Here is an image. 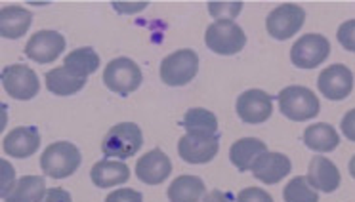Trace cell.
<instances>
[{
  "label": "cell",
  "mask_w": 355,
  "mask_h": 202,
  "mask_svg": "<svg viewBox=\"0 0 355 202\" xmlns=\"http://www.w3.org/2000/svg\"><path fill=\"white\" fill-rule=\"evenodd\" d=\"M83 163V156L77 145L69 141H55L48 145L46 151L40 156V168L42 172L54 179H63L73 176Z\"/></svg>",
  "instance_id": "cell-1"
},
{
  "label": "cell",
  "mask_w": 355,
  "mask_h": 202,
  "mask_svg": "<svg viewBox=\"0 0 355 202\" xmlns=\"http://www.w3.org/2000/svg\"><path fill=\"white\" fill-rule=\"evenodd\" d=\"M144 145V134L134 122L115 125L101 141V151L105 156H113L115 160L130 158Z\"/></svg>",
  "instance_id": "cell-2"
},
{
  "label": "cell",
  "mask_w": 355,
  "mask_h": 202,
  "mask_svg": "<svg viewBox=\"0 0 355 202\" xmlns=\"http://www.w3.org/2000/svg\"><path fill=\"white\" fill-rule=\"evenodd\" d=\"M319 98L304 86H288L279 93V111L294 122H304L319 115Z\"/></svg>",
  "instance_id": "cell-3"
},
{
  "label": "cell",
  "mask_w": 355,
  "mask_h": 202,
  "mask_svg": "<svg viewBox=\"0 0 355 202\" xmlns=\"http://www.w3.org/2000/svg\"><path fill=\"white\" fill-rule=\"evenodd\" d=\"M199 73V55L193 50H178L161 62V78L168 86L189 84Z\"/></svg>",
  "instance_id": "cell-4"
},
{
  "label": "cell",
  "mask_w": 355,
  "mask_h": 202,
  "mask_svg": "<svg viewBox=\"0 0 355 202\" xmlns=\"http://www.w3.org/2000/svg\"><path fill=\"white\" fill-rule=\"evenodd\" d=\"M103 84L119 95H128L141 86V71L130 57H116L103 71Z\"/></svg>",
  "instance_id": "cell-5"
},
{
  "label": "cell",
  "mask_w": 355,
  "mask_h": 202,
  "mask_svg": "<svg viewBox=\"0 0 355 202\" xmlns=\"http://www.w3.org/2000/svg\"><path fill=\"white\" fill-rule=\"evenodd\" d=\"M207 46L220 55H235L247 44V35L235 21H214L205 35Z\"/></svg>",
  "instance_id": "cell-6"
},
{
  "label": "cell",
  "mask_w": 355,
  "mask_h": 202,
  "mask_svg": "<svg viewBox=\"0 0 355 202\" xmlns=\"http://www.w3.org/2000/svg\"><path fill=\"white\" fill-rule=\"evenodd\" d=\"M2 86L8 93L10 98L19 101L33 100L40 90V82L37 73L27 67V65H21V63H16V65H6L2 69Z\"/></svg>",
  "instance_id": "cell-7"
},
{
  "label": "cell",
  "mask_w": 355,
  "mask_h": 202,
  "mask_svg": "<svg viewBox=\"0 0 355 202\" xmlns=\"http://www.w3.org/2000/svg\"><path fill=\"white\" fill-rule=\"evenodd\" d=\"M331 54V44L323 35L309 33L294 42L291 59L298 69H315Z\"/></svg>",
  "instance_id": "cell-8"
},
{
  "label": "cell",
  "mask_w": 355,
  "mask_h": 202,
  "mask_svg": "<svg viewBox=\"0 0 355 202\" xmlns=\"http://www.w3.org/2000/svg\"><path fill=\"white\" fill-rule=\"evenodd\" d=\"M306 21V10L298 4H281L271 10L266 19V29L273 39L286 40L300 31Z\"/></svg>",
  "instance_id": "cell-9"
},
{
  "label": "cell",
  "mask_w": 355,
  "mask_h": 202,
  "mask_svg": "<svg viewBox=\"0 0 355 202\" xmlns=\"http://www.w3.org/2000/svg\"><path fill=\"white\" fill-rule=\"evenodd\" d=\"M317 88L321 95L331 101L346 100L354 90V73L342 63H334L331 67L321 71L317 78Z\"/></svg>",
  "instance_id": "cell-10"
},
{
  "label": "cell",
  "mask_w": 355,
  "mask_h": 202,
  "mask_svg": "<svg viewBox=\"0 0 355 202\" xmlns=\"http://www.w3.org/2000/svg\"><path fill=\"white\" fill-rule=\"evenodd\" d=\"M220 151L218 136H199V134H186L178 141V153L182 160L189 164L210 163Z\"/></svg>",
  "instance_id": "cell-11"
},
{
  "label": "cell",
  "mask_w": 355,
  "mask_h": 202,
  "mask_svg": "<svg viewBox=\"0 0 355 202\" xmlns=\"http://www.w3.org/2000/svg\"><path fill=\"white\" fill-rule=\"evenodd\" d=\"M273 113V101L263 90H247L237 100V115L245 125H262Z\"/></svg>",
  "instance_id": "cell-12"
},
{
  "label": "cell",
  "mask_w": 355,
  "mask_h": 202,
  "mask_svg": "<svg viewBox=\"0 0 355 202\" xmlns=\"http://www.w3.org/2000/svg\"><path fill=\"white\" fill-rule=\"evenodd\" d=\"M65 50V37L58 31H39L33 35L27 46L25 55L37 63L55 62Z\"/></svg>",
  "instance_id": "cell-13"
},
{
  "label": "cell",
  "mask_w": 355,
  "mask_h": 202,
  "mask_svg": "<svg viewBox=\"0 0 355 202\" xmlns=\"http://www.w3.org/2000/svg\"><path fill=\"white\" fill-rule=\"evenodd\" d=\"M170 172H172V163L161 149L149 151L144 156H139V160L136 163V176L146 185H159L168 178Z\"/></svg>",
  "instance_id": "cell-14"
},
{
  "label": "cell",
  "mask_w": 355,
  "mask_h": 202,
  "mask_svg": "<svg viewBox=\"0 0 355 202\" xmlns=\"http://www.w3.org/2000/svg\"><path fill=\"white\" fill-rule=\"evenodd\" d=\"M293 170L291 158L283 153H270L266 151L252 166V176L260 179L266 185H275L281 179L286 178Z\"/></svg>",
  "instance_id": "cell-15"
},
{
  "label": "cell",
  "mask_w": 355,
  "mask_h": 202,
  "mask_svg": "<svg viewBox=\"0 0 355 202\" xmlns=\"http://www.w3.org/2000/svg\"><path fill=\"white\" fill-rule=\"evenodd\" d=\"M309 185L321 193H334L340 187V172L327 156H313L308 168Z\"/></svg>",
  "instance_id": "cell-16"
},
{
  "label": "cell",
  "mask_w": 355,
  "mask_h": 202,
  "mask_svg": "<svg viewBox=\"0 0 355 202\" xmlns=\"http://www.w3.org/2000/svg\"><path fill=\"white\" fill-rule=\"evenodd\" d=\"M2 147L8 156L27 158V156L35 155L39 151L40 136L37 128H33V126H19L4 138Z\"/></svg>",
  "instance_id": "cell-17"
},
{
  "label": "cell",
  "mask_w": 355,
  "mask_h": 202,
  "mask_svg": "<svg viewBox=\"0 0 355 202\" xmlns=\"http://www.w3.org/2000/svg\"><path fill=\"white\" fill-rule=\"evenodd\" d=\"M85 75H80L77 71L69 69V67H55V69L48 71L46 73V88L54 95H73L78 90H83L86 84Z\"/></svg>",
  "instance_id": "cell-18"
},
{
  "label": "cell",
  "mask_w": 355,
  "mask_h": 202,
  "mask_svg": "<svg viewBox=\"0 0 355 202\" xmlns=\"http://www.w3.org/2000/svg\"><path fill=\"white\" fill-rule=\"evenodd\" d=\"M33 24V14L24 6H4L0 10V35L4 39H21Z\"/></svg>",
  "instance_id": "cell-19"
},
{
  "label": "cell",
  "mask_w": 355,
  "mask_h": 202,
  "mask_svg": "<svg viewBox=\"0 0 355 202\" xmlns=\"http://www.w3.org/2000/svg\"><path fill=\"white\" fill-rule=\"evenodd\" d=\"M94 185L100 189H107V187L123 185L130 178V168L123 163V160H100L94 164L92 172H90Z\"/></svg>",
  "instance_id": "cell-20"
},
{
  "label": "cell",
  "mask_w": 355,
  "mask_h": 202,
  "mask_svg": "<svg viewBox=\"0 0 355 202\" xmlns=\"http://www.w3.org/2000/svg\"><path fill=\"white\" fill-rule=\"evenodd\" d=\"M268 151V145L258 138H243V140L235 141L230 151V158L235 168L241 172L252 170L254 163Z\"/></svg>",
  "instance_id": "cell-21"
},
{
  "label": "cell",
  "mask_w": 355,
  "mask_h": 202,
  "mask_svg": "<svg viewBox=\"0 0 355 202\" xmlns=\"http://www.w3.org/2000/svg\"><path fill=\"white\" fill-rule=\"evenodd\" d=\"M304 143H306V147L315 153H331L340 145V136L336 128L329 122H317V125L306 128Z\"/></svg>",
  "instance_id": "cell-22"
},
{
  "label": "cell",
  "mask_w": 355,
  "mask_h": 202,
  "mask_svg": "<svg viewBox=\"0 0 355 202\" xmlns=\"http://www.w3.org/2000/svg\"><path fill=\"white\" fill-rule=\"evenodd\" d=\"M46 183L42 176H24L4 196V202H42L46 196Z\"/></svg>",
  "instance_id": "cell-23"
},
{
  "label": "cell",
  "mask_w": 355,
  "mask_h": 202,
  "mask_svg": "<svg viewBox=\"0 0 355 202\" xmlns=\"http://www.w3.org/2000/svg\"><path fill=\"white\" fill-rule=\"evenodd\" d=\"M205 196V183L197 176H180L168 187L170 202H201Z\"/></svg>",
  "instance_id": "cell-24"
},
{
  "label": "cell",
  "mask_w": 355,
  "mask_h": 202,
  "mask_svg": "<svg viewBox=\"0 0 355 202\" xmlns=\"http://www.w3.org/2000/svg\"><path fill=\"white\" fill-rule=\"evenodd\" d=\"M184 128L187 134L218 136V118L207 109H189L184 117Z\"/></svg>",
  "instance_id": "cell-25"
},
{
  "label": "cell",
  "mask_w": 355,
  "mask_h": 202,
  "mask_svg": "<svg viewBox=\"0 0 355 202\" xmlns=\"http://www.w3.org/2000/svg\"><path fill=\"white\" fill-rule=\"evenodd\" d=\"M63 65L88 77V75L96 73L98 67H100V55L96 54L94 48H78V50H73L71 54L65 55Z\"/></svg>",
  "instance_id": "cell-26"
},
{
  "label": "cell",
  "mask_w": 355,
  "mask_h": 202,
  "mask_svg": "<svg viewBox=\"0 0 355 202\" xmlns=\"http://www.w3.org/2000/svg\"><path fill=\"white\" fill-rule=\"evenodd\" d=\"M283 199L285 202H319V194L309 185L308 178L298 176V178L291 179V183L285 187Z\"/></svg>",
  "instance_id": "cell-27"
},
{
  "label": "cell",
  "mask_w": 355,
  "mask_h": 202,
  "mask_svg": "<svg viewBox=\"0 0 355 202\" xmlns=\"http://www.w3.org/2000/svg\"><path fill=\"white\" fill-rule=\"evenodd\" d=\"M243 10V2H209L210 16L218 21H233Z\"/></svg>",
  "instance_id": "cell-28"
},
{
  "label": "cell",
  "mask_w": 355,
  "mask_h": 202,
  "mask_svg": "<svg viewBox=\"0 0 355 202\" xmlns=\"http://www.w3.org/2000/svg\"><path fill=\"white\" fill-rule=\"evenodd\" d=\"M338 42L347 52H355V19L344 21L338 29Z\"/></svg>",
  "instance_id": "cell-29"
},
{
  "label": "cell",
  "mask_w": 355,
  "mask_h": 202,
  "mask_svg": "<svg viewBox=\"0 0 355 202\" xmlns=\"http://www.w3.org/2000/svg\"><path fill=\"white\" fill-rule=\"evenodd\" d=\"M237 202H273L270 193L258 187H247L237 194Z\"/></svg>",
  "instance_id": "cell-30"
},
{
  "label": "cell",
  "mask_w": 355,
  "mask_h": 202,
  "mask_svg": "<svg viewBox=\"0 0 355 202\" xmlns=\"http://www.w3.org/2000/svg\"><path fill=\"white\" fill-rule=\"evenodd\" d=\"M0 166H2V189H0V196L4 199L6 194L14 189V185H16V172H14V168H12V164L4 158L2 163H0Z\"/></svg>",
  "instance_id": "cell-31"
},
{
  "label": "cell",
  "mask_w": 355,
  "mask_h": 202,
  "mask_svg": "<svg viewBox=\"0 0 355 202\" xmlns=\"http://www.w3.org/2000/svg\"><path fill=\"white\" fill-rule=\"evenodd\" d=\"M105 202H144V196L134 189H116L111 194H107Z\"/></svg>",
  "instance_id": "cell-32"
},
{
  "label": "cell",
  "mask_w": 355,
  "mask_h": 202,
  "mask_svg": "<svg viewBox=\"0 0 355 202\" xmlns=\"http://www.w3.org/2000/svg\"><path fill=\"white\" fill-rule=\"evenodd\" d=\"M340 128H342V134L346 136L349 141H355V109L347 111L342 122H340Z\"/></svg>",
  "instance_id": "cell-33"
},
{
  "label": "cell",
  "mask_w": 355,
  "mask_h": 202,
  "mask_svg": "<svg viewBox=\"0 0 355 202\" xmlns=\"http://www.w3.org/2000/svg\"><path fill=\"white\" fill-rule=\"evenodd\" d=\"M149 2H113V8L121 14H138L147 8Z\"/></svg>",
  "instance_id": "cell-34"
},
{
  "label": "cell",
  "mask_w": 355,
  "mask_h": 202,
  "mask_svg": "<svg viewBox=\"0 0 355 202\" xmlns=\"http://www.w3.org/2000/svg\"><path fill=\"white\" fill-rule=\"evenodd\" d=\"M42 202H73L71 194L65 191V189H58V187H52L48 189L46 196Z\"/></svg>",
  "instance_id": "cell-35"
},
{
  "label": "cell",
  "mask_w": 355,
  "mask_h": 202,
  "mask_svg": "<svg viewBox=\"0 0 355 202\" xmlns=\"http://www.w3.org/2000/svg\"><path fill=\"white\" fill-rule=\"evenodd\" d=\"M202 202H230V199H227L222 191H218L216 189V191H212V193L207 194Z\"/></svg>",
  "instance_id": "cell-36"
},
{
  "label": "cell",
  "mask_w": 355,
  "mask_h": 202,
  "mask_svg": "<svg viewBox=\"0 0 355 202\" xmlns=\"http://www.w3.org/2000/svg\"><path fill=\"white\" fill-rule=\"evenodd\" d=\"M347 170H349V174H352V178L355 179V156L349 160V164H347Z\"/></svg>",
  "instance_id": "cell-37"
}]
</instances>
